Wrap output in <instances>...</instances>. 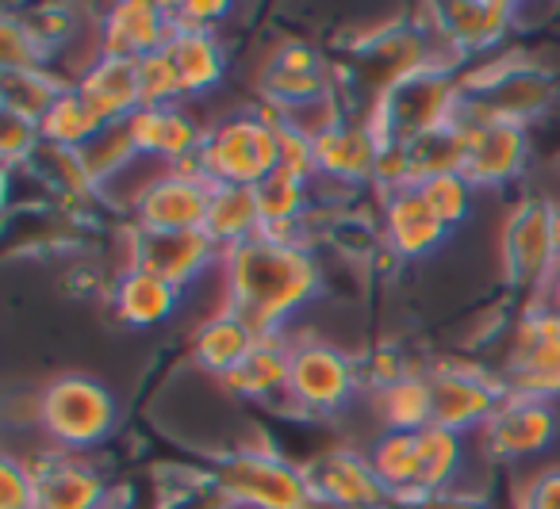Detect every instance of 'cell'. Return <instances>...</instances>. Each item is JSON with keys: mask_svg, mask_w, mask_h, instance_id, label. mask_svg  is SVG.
Here are the masks:
<instances>
[{"mask_svg": "<svg viewBox=\"0 0 560 509\" xmlns=\"http://www.w3.org/2000/svg\"><path fill=\"white\" fill-rule=\"evenodd\" d=\"M226 310L249 322L257 338H284V325L323 292V269L307 246L272 241L265 234L223 249Z\"/></svg>", "mask_w": 560, "mask_h": 509, "instance_id": "obj_1", "label": "cell"}, {"mask_svg": "<svg viewBox=\"0 0 560 509\" xmlns=\"http://www.w3.org/2000/svg\"><path fill=\"white\" fill-rule=\"evenodd\" d=\"M460 104H465V93H460V81L453 78L450 62H427L422 70L407 73L396 85L376 93L365 123L373 127L381 146H392V142L411 146L422 134L457 123Z\"/></svg>", "mask_w": 560, "mask_h": 509, "instance_id": "obj_2", "label": "cell"}, {"mask_svg": "<svg viewBox=\"0 0 560 509\" xmlns=\"http://www.w3.org/2000/svg\"><path fill=\"white\" fill-rule=\"evenodd\" d=\"M289 116L269 104L257 111H238L208 127V139L196 157L200 173L211 185L257 188L280 169V127Z\"/></svg>", "mask_w": 560, "mask_h": 509, "instance_id": "obj_3", "label": "cell"}, {"mask_svg": "<svg viewBox=\"0 0 560 509\" xmlns=\"http://www.w3.org/2000/svg\"><path fill=\"white\" fill-rule=\"evenodd\" d=\"M39 429L50 448L70 455H85L101 448L116 433L119 406L108 383L85 371H66L55 376L39 391Z\"/></svg>", "mask_w": 560, "mask_h": 509, "instance_id": "obj_4", "label": "cell"}, {"mask_svg": "<svg viewBox=\"0 0 560 509\" xmlns=\"http://www.w3.org/2000/svg\"><path fill=\"white\" fill-rule=\"evenodd\" d=\"M211 486L238 509H319L300 463H289L272 448L231 452L215 463Z\"/></svg>", "mask_w": 560, "mask_h": 509, "instance_id": "obj_5", "label": "cell"}, {"mask_svg": "<svg viewBox=\"0 0 560 509\" xmlns=\"http://www.w3.org/2000/svg\"><path fill=\"white\" fill-rule=\"evenodd\" d=\"M503 276L518 292H545L560 264V208L541 196H522L499 230Z\"/></svg>", "mask_w": 560, "mask_h": 509, "instance_id": "obj_6", "label": "cell"}, {"mask_svg": "<svg viewBox=\"0 0 560 509\" xmlns=\"http://www.w3.org/2000/svg\"><path fill=\"white\" fill-rule=\"evenodd\" d=\"M361 394V371L350 353L327 341H292V368H289V402L304 417H330L350 410Z\"/></svg>", "mask_w": 560, "mask_h": 509, "instance_id": "obj_7", "label": "cell"}, {"mask_svg": "<svg viewBox=\"0 0 560 509\" xmlns=\"http://www.w3.org/2000/svg\"><path fill=\"white\" fill-rule=\"evenodd\" d=\"M430 399H434V425L460 437H476L488 417L506 399L503 376H491L480 364L468 360H438L430 364Z\"/></svg>", "mask_w": 560, "mask_h": 509, "instance_id": "obj_8", "label": "cell"}, {"mask_svg": "<svg viewBox=\"0 0 560 509\" xmlns=\"http://www.w3.org/2000/svg\"><path fill=\"white\" fill-rule=\"evenodd\" d=\"M211 180L200 173L196 162L165 165L150 177V185L131 200V218L139 230L177 234V230H203L211 203Z\"/></svg>", "mask_w": 560, "mask_h": 509, "instance_id": "obj_9", "label": "cell"}, {"mask_svg": "<svg viewBox=\"0 0 560 509\" xmlns=\"http://www.w3.org/2000/svg\"><path fill=\"white\" fill-rule=\"evenodd\" d=\"M560 440V406L522 394H506L499 410L488 417L476 445L488 463H526L545 455Z\"/></svg>", "mask_w": 560, "mask_h": 509, "instance_id": "obj_10", "label": "cell"}, {"mask_svg": "<svg viewBox=\"0 0 560 509\" xmlns=\"http://www.w3.org/2000/svg\"><path fill=\"white\" fill-rule=\"evenodd\" d=\"M460 127H465V177L472 180L480 192L488 188H506L522 177L529 157V131L526 123L514 119H491L476 116L460 104Z\"/></svg>", "mask_w": 560, "mask_h": 509, "instance_id": "obj_11", "label": "cell"}, {"mask_svg": "<svg viewBox=\"0 0 560 509\" xmlns=\"http://www.w3.org/2000/svg\"><path fill=\"white\" fill-rule=\"evenodd\" d=\"M127 234H131L127 238V269L154 272V276H162L165 284L180 287V292H188L196 280H203L211 269L223 264V249L203 230L154 234V230H139L131 223Z\"/></svg>", "mask_w": 560, "mask_h": 509, "instance_id": "obj_12", "label": "cell"}, {"mask_svg": "<svg viewBox=\"0 0 560 509\" xmlns=\"http://www.w3.org/2000/svg\"><path fill=\"white\" fill-rule=\"evenodd\" d=\"M319 509H381L392 501L388 486L369 463V452L358 448H323L307 463H300Z\"/></svg>", "mask_w": 560, "mask_h": 509, "instance_id": "obj_13", "label": "cell"}, {"mask_svg": "<svg viewBox=\"0 0 560 509\" xmlns=\"http://www.w3.org/2000/svg\"><path fill=\"white\" fill-rule=\"evenodd\" d=\"M35 471L39 509H108L112 486L104 471L85 455L47 448L39 460H27Z\"/></svg>", "mask_w": 560, "mask_h": 509, "instance_id": "obj_14", "label": "cell"}, {"mask_svg": "<svg viewBox=\"0 0 560 509\" xmlns=\"http://www.w3.org/2000/svg\"><path fill=\"white\" fill-rule=\"evenodd\" d=\"M124 131L142 162L162 165L196 162L203 150V139H208V127L196 123L188 104H177V108H139L124 123Z\"/></svg>", "mask_w": 560, "mask_h": 509, "instance_id": "obj_15", "label": "cell"}, {"mask_svg": "<svg viewBox=\"0 0 560 509\" xmlns=\"http://www.w3.org/2000/svg\"><path fill=\"white\" fill-rule=\"evenodd\" d=\"M315 173L319 180L338 188H361L376 180L381 162V139L365 119H342L315 134Z\"/></svg>", "mask_w": 560, "mask_h": 509, "instance_id": "obj_16", "label": "cell"}, {"mask_svg": "<svg viewBox=\"0 0 560 509\" xmlns=\"http://www.w3.org/2000/svg\"><path fill=\"white\" fill-rule=\"evenodd\" d=\"M173 39L170 4H150V0H127L108 9V16L96 24V50L104 58H127L139 62L147 55L165 50Z\"/></svg>", "mask_w": 560, "mask_h": 509, "instance_id": "obj_17", "label": "cell"}, {"mask_svg": "<svg viewBox=\"0 0 560 509\" xmlns=\"http://www.w3.org/2000/svg\"><path fill=\"white\" fill-rule=\"evenodd\" d=\"M442 50L453 58H483L511 32L514 9L503 0H468V4H434L430 9Z\"/></svg>", "mask_w": 560, "mask_h": 509, "instance_id": "obj_18", "label": "cell"}, {"mask_svg": "<svg viewBox=\"0 0 560 509\" xmlns=\"http://www.w3.org/2000/svg\"><path fill=\"white\" fill-rule=\"evenodd\" d=\"M381 234L396 261H422V257L438 253L445 246V238H450V230L430 211L419 188H399V192L384 196Z\"/></svg>", "mask_w": 560, "mask_h": 509, "instance_id": "obj_19", "label": "cell"}, {"mask_svg": "<svg viewBox=\"0 0 560 509\" xmlns=\"http://www.w3.org/2000/svg\"><path fill=\"white\" fill-rule=\"evenodd\" d=\"M81 100L93 108V116L104 127H119L142 108L139 93V62H127V58H93L85 70L73 81Z\"/></svg>", "mask_w": 560, "mask_h": 509, "instance_id": "obj_20", "label": "cell"}, {"mask_svg": "<svg viewBox=\"0 0 560 509\" xmlns=\"http://www.w3.org/2000/svg\"><path fill=\"white\" fill-rule=\"evenodd\" d=\"M108 303H112L116 322L127 325V330H158V325L177 318L180 303H185V292L165 284V280L154 276V272L127 269L112 280Z\"/></svg>", "mask_w": 560, "mask_h": 509, "instance_id": "obj_21", "label": "cell"}, {"mask_svg": "<svg viewBox=\"0 0 560 509\" xmlns=\"http://www.w3.org/2000/svg\"><path fill=\"white\" fill-rule=\"evenodd\" d=\"M257 330L249 322H242L234 310H219V315L203 318L192 333V364L200 371H208L211 379L223 383L231 371H238L246 364V356L257 348Z\"/></svg>", "mask_w": 560, "mask_h": 509, "instance_id": "obj_22", "label": "cell"}, {"mask_svg": "<svg viewBox=\"0 0 560 509\" xmlns=\"http://www.w3.org/2000/svg\"><path fill=\"white\" fill-rule=\"evenodd\" d=\"M170 58L177 66L180 88H185V104L211 96L226 78V50L215 32H173Z\"/></svg>", "mask_w": 560, "mask_h": 509, "instance_id": "obj_23", "label": "cell"}, {"mask_svg": "<svg viewBox=\"0 0 560 509\" xmlns=\"http://www.w3.org/2000/svg\"><path fill=\"white\" fill-rule=\"evenodd\" d=\"M289 368H292V341L261 338L254 353L246 356V364L223 379V387L234 399H246V402L284 399L289 394Z\"/></svg>", "mask_w": 560, "mask_h": 509, "instance_id": "obj_24", "label": "cell"}, {"mask_svg": "<svg viewBox=\"0 0 560 509\" xmlns=\"http://www.w3.org/2000/svg\"><path fill=\"white\" fill-rule=\"evenodd\" d=\"M503 383L511 394L560 406V341H514Z\"/></svg>", "mask_w": 560, "mask_h": 509, "instance_id": "obj_25", "label": "cell"}, {"mask_svg": "<svg viewBox=\"0 0 560 509\" xmlns=\"http://www.w3.org/2000/svg\"><path fill=\"white\" fill-rule=\"evenodd\" d=\"M373 406L381 414L384 429L396 433H422L434 425V399H430V376L422 368H411L396 383L376 387Z\"/></svg>", "mask_w": 560, "mask_h": 509, "instance_id": "obj_26", "label": "cell"}, {"mask_svg": "<svg viewBox=\"0 0 560 509\" xmlns=\"http://www.w3.org/2000/svg\"><path fill=\"white\" fill-rule=\"evenodd\" d=\"M203 234H208L219 249H234V246H242V241L257 238V234H261V208H257L254 188H234V185L211 188Z\"/></svg>", "mask_w": 560, "mask_h": 509, "instance_id": "obj_27", "label": "cell"}, {"mask_svg": "<svg viewBox=\"0 0 560 509\" xmlns=\"http://www.w3.org/2000/svg\"><path fill=\"white\" fill-rule=\"evenodd\" d=\"M73 81H66L58 70L50 66H32V70H4L0 73V100H4V111L20 119H32V123H43L50 108L62 100V93H70Z\"/></svg>", "mask_w": 560, "mask_h": 509, "instance_id": "obj_28", "label": "cell"}, {"mask_svg": "<svg viewBox=\"0 0 560 509\" xmlns=\"http://www.w3.org/2000/svg\"><path fill=\"white\" fill-rule=\"evenodd\" d=\"M369 463L388 486L392 498H422L419 494V433L381 429V437L369 445Z\"/></svg>", "mask_w": 560, "mask_h": 509, "instance_id": "obj_29", "label": "cell"}, {"mask_svg": "<svg viewBox=\"0 0 560 509\" xmlns=\"http://www.w3.org/2000/svg\"><path fill=\"white\" fill-rule=\"evenodd\" d=\"M465 440L460 433H450L442 425H427L419 433V494L422 501L445 494L460 475L465 463Z\"/></svg>", "mask_w": 560, "mask_h": 509, "instance_id": "obj_30", "label": "cell"}, {"mask_svg": "<svg viewBox=\"0 0 560 509\" xmlns=\"http://www.w3.org/2000/svg\"><path fill=\"white\" fill-rule=\"evenodd\" d=\"M312 185L289 169H277L269 180L254 188L257 208H261V230L265 226H307V208H312Z\"/></svg>", "mask_w": 560, "mask_h": 509, "instance_id": "obj_31", "label": "cell"}, {"mask_svg": "<svg viewBox=\"0 0 560 509\" xmlns=\"http://www.w3.org/2000/svg\"><path fill=\"white\" fill-rule=\"evenodd\" d=\"M101 131H104V123L93 116V108L81 100L78 88L62 93V100H58L39 123L43 146H55V150H85Z\"/></svg>", "mask_w": 560, "mask_h": 509, "instance_id": "obj_32", "label": "cell"}, {"mask_svg": "<svg viewBox=\"0 0 560 509\" xmlns=\"http://www.w3.org/2000/svg\"><path fill=\"white\" fill-rule=\"evenodd\" d=\"M419 192H422V200L430 203V211L442 218L445 230H453V226H460L468 215H472V203H476V192H480V188H476L465 173H445V177L422 180Z\"/></svg>", "mask_w": 560, "mask_h": 509, "instance_id": "obj_33", "label": "cell"}, {"mask_svg": "<svg viewBox=\"0 0 560 509\" xmlns=\"http://www.w3.org/2000/svg\"><path fill=\"white\" fill-rule=\"evenodd\" d=\"M139 93L142 108H177V104H185V88H180L170 50L139 58Z\"/></svg>", "mask_w": 560, "mask_h": 509, "instance_id": "obj_34", "label": "cell"}, {"mask_svg": "<svg viewBox=\"0 0 560 509\" xmlns=\"http://www.w3.org/2000/svg\"><path fill=\"white\" fill-rule=\"evenodd\" d=\"M0 509H39L32 463L12 452H4L0 460Z\"/></svg>", "mask_w": 560, "mask_h": 509, "instance_id": "obj_35", "label": "cell"}, {"mask_svg": "<svg viewBox=\"0 0 560 509\" xmlns=\"http://www.w3.org/2000/svg\"><path fill=\"white\" fill-rule=\"evenodd\" d=\"M43 150V134L39 123L32 119H20L12 111H4V127H0V154H4V165L16 169V165H32Z\"/></svg>", "mask_w": 560, "mask_h": 509, "instance_id": "obj_36", "label": "cell"}, {"mask_svg": "<svg viewBox=\"0 0 560 509\" xmlns=\"http://www.w3.org/2000/svg\"><path fill=\"white\" fill-rule=\"evenodd\" d=\"M514 509H560V463L526 471L514 486Z\"/></svg>", "mask_w": 560, "mask_h": 509, "instance_id": "obj_37", "label": "cell"}, {"mask_svg": "<svg viewBox=\"0 0 560 509\" xmlns=\"http://www.w3.org/2000/svg\"><path fill=\"white\" fill-rule=\"evenodd\" d=\"M231 4L223 0H185V4H170L173 32H215Z\"/></svg>", "mask_w": 560, "mask_h": 509, "instance_id": "obj_38", "label": "cell"}, {"mask_svg": "<svg viewBox=\"0 0 560 509\" xmlns=\"http://www.w3.org/2000/svg\"><path fill=\"white\" fill-rule=\"evenodd\" d=\"M541 303H545V307H552V310H557V315H560V264H557V272H552L549 284H545Z\"/></svg>", "mask_w": 560, "mask_h": 509, "instance_id": "obj_39", "label": "cell"}, {"mask_svg": "<svg viewBox=\"0 0 560 509\" xmlns=\"http://www.w3.org/2000/svg\"><path fill=\"white\" fill-rule=\"evenodd\" d=\"M108 509H112V501H108ZM116 509H142V506H135V501H127V506H116Z\"/></svg>", "mask_w": 560, "mask_h": 509, "instance_id": "obj_40", "label": "cell"}]
</instances>
